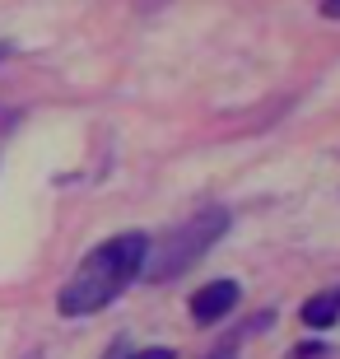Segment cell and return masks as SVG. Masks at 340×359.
Masks as SVG:
<instances>
[{
  "mask_svg": "<svg viewBox=\"0 0 340 359\" xmlns=\"http://www.w3.org/2000/svg\"><path fill=\"white\" fill-rule=\"evenodd\" d=\"M144 252H149V233L144 229H126L103 238L93 252H84L70 280L56 294V313L61 318H93L121 299L144 271Z\"/></svg>",
  "mask_w": 340,
  "mask_h": 359,
  "instance_id": "obj_1",
  "label": "cell"
},
{
  "mask_svg": "<svg viewBox=\"0 0 340 359\" xmlns=\"http://www.w3.org/2000/svg\"><path fill=\"white\" fill-rule=\"evenodd\" d=\"M229 224H233V215H229V205H219V201H210V205H200L196 215H186L177 229H168L163 238H149V252H144V271L140 280H149V285H172L177 276H186V271L196 266L200 257L215 248V243L229 233Z\"/></svg>",
  "mask_w": 340,
  "mask_h": 359,
  "instance_id": "obj_2",
  "label": "cell"
},
{
  "mask_svg": "<svg viewBox=\"0 0 340 359\" xmlns=\"http://www.w3.org/2000/svg\"><path fill=\"white\" fill-rule=\"evenodd\" d=\"M238 299H243L238 280H205V285L186 299V313H191L196 327H215V322H224L238 308Z\"/></svg>",
  "mask_w": 340,
  "mask_h": 359,
  "instance_id": "obj_3",
  "label": "cell"
},
{
  "mask_svg": "<svg viewBox=\"0 0 340 359\" xmlns=\"http://www.w3.org/2000/svg\"><path fill=\"white\" fill-rule=\"evenodd\" d=\"M299 318H303V327H313V332L336 327V322H340V285L308 294V299H303V308H299Z\"/></svg>",
  "mask_w": 340,
  "mask_h": 359,
  "instance_id": "obj_4",
  "label": "cell"
},
{
  "mask_svg": "<svg viewBox=\"0 0 340 359\" xmlns=\"http://www.w3.org/2000/svg\"><path fill=\"white\" fill-rule=\"evenodd\" d=\"M266 327H275V308H261L257 318H247V322H243V327H238L233 336H229V341H224V350H238L243 341H247V336H261Z\"/></svg>",
  "mask_w": 340,
  "mask_h": 359,
  "instance_id": "obj_5",
  "label": "cell"
},
{
  "mask_svg": "<svg viewBox=\"0 0 340 359\" xmlns=\"http://www.w3.org/2000/svg\"><path fill=\"white\" fill-rule=\"evenodd\" d=\"M107 359H177V350L168 346H144V350H126V341H112V355Z\"/></svg>",
  "mask_w": 340,
  "mask_h": 359,
  "instance_id": "obj_6",
  "label": "cell"
},
{
  "mask_svg": "<svg viewBox=\"0 0 340 359\" xmlns=\"http://www.w3.org/2000/svg\"><path fill=\"white\" fill-rule=\"evenodd\" d=\"M327 355H331L327 341H299V346L289 350V359H327Z\"/></svg>",
  "mask_w": 340,
  "mask_h": 359,
  "instance_id": "obj_7",
  "label": "cell"
},
{
  "mask_svg": "<svg viewBox=\"0 0 340 359\" xmlns=\"http://www.w3.org/2000/svg\"><path fill=\"white\" fill-rule=\"evenodd\" d=\"M322 14H327V19H340V0H322Z\"/></svg>",
  "mask_w": 340,
  "mask_h": 359,
  "instance_id": "obj_8",
  "label": "cell"
},
{
  "mask_svg": "<svg viewBox=\"0 0 340 359\" xmlns=\"http://www.w3.org/2000/svg\"><path fill=\"white\" fill-rule=\"evenodd\" d=\"M210 359H238V350H224V346H219V350H215Z\"/></svg>",
  "mask_w": 340,
  "mask_h": 359,
  "instance_id": "obj_9",
  "label": "cell"
},
{
  "mask_svg": "<svg viewBox=\"0 0 340 359\" xmlns=\"http://www.w3.org/2000/svg\"><path fill=\"white\" fill-rule=\"evenodd\" d=\"M5 52H10V42H0V61H5Z\"/></svg>",
  "mask_w": 340,
  "mask_h": 359,
  "instance_id": "obj_10",
  "label": "cell"
}]
</instances>
